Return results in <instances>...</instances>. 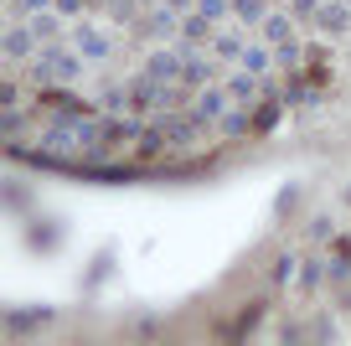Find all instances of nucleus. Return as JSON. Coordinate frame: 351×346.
I'll list each match as a JSON object with an SVG mask.
<instances>
[{
  "instance_id": "f257e3e1",
  "label": "nucleus",
  "mask_w": 351,
  "mask_h": 346,
  "mask_svg": "<svg viewBox=\"0 0 351 346\" xmlns=\"http://www.w3.org/2000/svg\"><path fill=\"white\" fill-rule=\"evenodd\" d=\"M32 73L36 83H77L83 78V52H36Z\"/></svg>"
},
{
  "instance_id": "f03ea898",
  "label": "nucleus",
  "mask_w": 351,
  "mask_h": 346,
  "mask_svg": "<svg viewBox=\"0 0 351 346\" xmlns=\"http://www.w3.org/2000/svg\"><path fill=\"white\" fill-rule=\"evenodd\" d=\"M124 140H140V119H134V114L104 119V150H109V145H124Z\"/></svg>"
},
{
  "instance_id": "7ed1b4c3",
  "label": "nucleus",
  "mask_w": 351,
  "mask_h": 346,
  "mask_svg": "<svg viewBox=\"0 0 351 346\" xmlns=\"http://www.w3.org/2000/svg\"><path fill=\"white\" fill-rule=\"evenodd\" d=\"M191 114H197L202 124L222 119V114H228V93H217V88H202V93H197V104H191Z\"/></svg>"
},
{
  "instance_id": "20e7f679",
  "label": "nucleus",
  "mask_w": 351,
  "mask_h": 346,
  "mask_svg": "<svg viewBox=\"0 0 351 346\" xmlns=\"http://www.w3.org/2000/svg\"><path fill=\"white\" fill-rule=\"evenodd\" d=\"M42 321H52V310H47V305H36V310H5V325H11V336L36 331Z\"/></svg>"
},
{
  "instance_id": "39448f33",
  "label": "nucleus",
  "mask_w": 351,
  "mask_h": 346,
  "mask_svg": "<svg viewBox=\"0 0 351 346\" xmlns=\"http://www.w3.org/2000/svg\"><path fill=\"white\" fill-rule=\"evenodd\" d=\"M181 62H186L181 52H155L145 73H150V78H160V83H176V78H181Z\"/></svg>"
},
{
  "instance_id": "423d86ee",
  "label": "nucleus",
  "mask_w": 351,
  "mask_h": 346,
  "mask_svg": "<svg viewBox=\"0 0 351 346\" xmlns=\"http://www.w3.org/2000/svg\"><path fill=\"white\" fill-rule=\"evenodd\" d=\"M176 83H181V88H207L212 83V62H207V57H186Z\"/></svg>"
},
{
  "instance_id": "0eeeda50",
  "label": "nucleus",
  "mask_w": 351,
  "mask_h": 346,
  "mask_svg": "<svg viewBox=\"0 0 351 346\" xmlns=\"http://www.w3.org/2000/svg\"><path fill=\"white\" fill-rule=\"evenodd\" d=\"M77 52L93 57V62H104V57H109V36L93 32V26H77Z\"/></svg>"
},
{
  "instance_id": "6e6552de",
  "label": "nucleus",
  "mask_w": 351,
  "mask_h": 346,
  "mask_svg": "<svg viewBox=\"0 0 351 346\" xmlns=\"http://www.w3.org/2000/svg\"><path fill=\"white\" fill-rule=\"evenodd\" d=\"M315 21H320V32H326V36L351 32V11H346V5H320V16H315Z\"/></svg>"
},
{
  "instance_id": "1a4fd4ad",
  "label": "nucleus",
  "mask_w": 351,
  "mask_h": 346,
  "mask_svg": "<svg viewBox=\"0 0 351 346\" xmlns=\"http://www.w3.org/2000/svg\"><path fill=\"white\" fill-rule=\"evenodd\" d=\"M36 32H26V26H11L5 32V57H36Z\"/></svg>"
},
{
  "instance_id": "9d476101",
  "label": "nucleus",
  "mask_w": 351,
  "mask_h": 346,
  "mask_svg": "<svg viewBox=\"0 0 351 346\" xmlns=\"http://www.w3.org/2000/svg\"><path fill=\"white\" fill-rule=\"evenodd\" d=\"M232 16H238L243 26H263L269 21V5H263V0H232Z\"/></svg>"
},
{
  "instance_id": "9b49d317",
  "label": "nucleus",
  "mask_w": 351,
  "mask_h": 346,
  "mask_svg": "<svg viewBox=\"0 0 351 346\" xmlns=\"http://www.w3.org/2000/svg\"><path fill=\"white\" fill-rule=\"evenodd\" d=\"M253 93H258V73H248V67H243L238 78H228V98H238V104H248Z\"/></svg>"
},
{
  "instance_id": "f8f14e48",
  "label": "nucleus",
  "mask_w": 351,
  "mask_h": 346,
  "mask_svg": "<svg viewBox=\"0 0 351 346\" xmlns=\"http://www.w3.org/2000/svg\"><path fill=\"white\" fill-rule=\"evenodd\" d=\"M181 36H186L191 47H202V42H207V36H212V21H207V16H202V11H191L186 21H181Z\"/></svg>"
},
{
  "instance_id": "ddd939ff",
  "label": "nucleus",
  "mask_w": 351,
  "mask_h": 346,
  "mask_svg": "<svg viewBox=\"0 0 351 346\" xmlns=\"http://www.w3.org/2000/svg\"><path fill=\"white\" fill-rule=\"evenodd\" d=\"M176 16H181V11H171V5H155V16L145 21V32H150V36H171V32H176Z\"/></svg>"
},
{
  "instance_id": "4468645a",
  "label": "nucleus",
  "mask_w": 351,
  "mask_h": 346,
  "mask_svg": "<svg viewBox=\"0 0 351 346\" xmlns=\"http://www.w3.org/2000/svg\"><path fill=\"white\" fill-rule=\"evenodd\" d=\"M258 32H263V42H274V47H279V42H289V16H269Z\"/></svg>"
},
{
  "instance_id": "2eb2a0df",
  "label": "nucleus",
  "mask_w": 351,
  "mask_h": 346,
  "mask_svg": "<svg viewBox=\"0 0 351 346\" xmlns=\"http://www.w3.org/2000/svg\"><path fill=\"white\" fill-rule=\"evenodd\" d=\"M248 130H253V114H243V108L222 114V135H248Z\"/></svg>"
},
{
  "instance_id": "dca6fc26",
  "label": "nucleus",
  "mask_w": 351,
  "mask_h": 346,
  "mask_svg": "<svg viewBox=\"0 0 351 346\" xmlns=\"http://www.w3.org/2000/svg\"><path fill=\"white\" fill-rule=\"evenodd\" d=\"M274 124H279V98H263V108H258V114H253V130H274Z\"/></svg>"
},
{
  "instance_id": "f3484780",
  "label": "nucleus",
  "mask_w": 351,
  "mask_h": 346,
  "mask_svg": "<svg viewBox=\"0 0 351 346\" xmlns=\"http://www.w3.org/2000/svg\"><path fill=\"white\" fill-rule=\"evenodd\" d=\"M32 243H36L42 253H47V249H57V222H36V227H32Z\"/></svg>"
},
{
  "instance_id": "a211bd4d",
  "label": "nucleus",
  "mask_w": 351,
  "mask_h": 346,
  "mask_svg": "<svg viewBox=\"0 0 351 346\" xmlns=\"http://www.w3.org/2000/svg\"><path fill=\"white\" fill-rule=\"evenodd\" d=\"M243 67H248V73H263V62H269V52H263V47H243V57H238Z\"/></svg>"
},
{
  "instance_id": "6ab92c4d",
  "label": "nucleus",
  "mask_w": 351,
  "mask_h": 346,
  "mask_svg": "<svg viewBox=\"0 0 351 346\" xmlns=\"http://www.w3.org/2000/svg\"><path fill=\"white\" fill-rule=\"evenodd\" d=\"M197 11L207 16V21H217V16H228V11H232V0H197Z\"/></svg>"
},
{
  "instance_id": "aec40b11",
  "label": "nucleus",
  "mask_w": 351,
  "mask_h": 346,
  "mask_svg": "<svg viewBox=\"0 0 351 346\" xmlns=\"http://www.w3.org/2000/svg\"><path fill=\"white\" fill-rule=\"evenodd\" d=\"M212 47H217V57H243V42H238V36H217Z\"/></svg>"
},
{
  "instance_id": "412c9836",
  "label": "nucleus",
  "mask_w": 351,
  "mask_h": 346,
  "mask_svg": "<svg viewBox=\"0 0 351 346\" xmlns=\"http://www.w3.org/2000/svg\"><path fill=\"white\" fill-rule=\"evenodd\" d=\"M21 114H16V108H5V119H0V130H5V140H16V135H21Z\"/></svg>"
},
{
  "instance_id": "4be33fe9",
  "label": "nucleus",
  "mask_w": 351,
  "mask_h": 346,
  "mask_svg": "<svg viewBox=\"0 0 351 346\" xmlns=\"http://www.w3.org/2000/svg\"><path fill=\"white\" fill-rule=\"evenodd\" d=\"M114 21H134V0H109Z\"/></svg>"
},
{
  "instance_id": "5701e85b",
  "label": "nucleus",
  "mask_w": 351,
  "mask_h": 346,
  "mask_svg": "<svg viewBox=\"0 0 351 346\" xmlns=\"http://www.w3.org/2000/svg\"><path fill=\"white\" fill-rule=\"evenodd\" d=\"M279 62H285V67H295V62H300V47H295V36H289V42H279Z\"/></svg>"
},
{
  "instance_id": "b1692460",
  "label": "nucleus",
  "mask_w": 351,
  "mask_h": 346,
  "mask_svg": "<svg viewBox=\"0 0 351 346\" xmlns=\"http://www.w3.org/2000/svg\"><path fill=\"white\" fill-rule=\"evenodd\" d=\"M5 207H11V212H21V207H26V192H21V186H5Z\"/></svg>"
},
{
  "instance_id": "393cba45",
  "label": "nucleus",
  "mask_w": 351,
  "mask_h": 346,
  "mask_svg": "<svg viewBox=\"0 0 351 346\" xmlns=\"http://www.w3.org/2000/svg\"><path fill=\"white\" fill-rule=\"evenodd\" d=\"M330 279H346V274H351V259H346V253H336V259H330Z\"/></svg>"
},
{
  "instance_id": "a878e982",
  "label": "nucleus",
  "mask_w": 351,
  "mask_h": 346,
  "mask_svg": "<svg viewBox=\"0 0 351 346\" xmlns=\"http://www.w3.org/2000/svg\"><path fill=\"white\" fill-rule=\"evenodd\" d=\"M289 274H295V253H285V259H279V264H274V284H285V279H289Z\"/></svg>"
},
{
  "instance_id": "bb28decb",
  "label": "nucleus",
  "mask_w": 351,
  "mask_h": 346,
  "mask_svg": "<svg viewBox=\"0 0 351 346\" xmlns=\"http://www.w3.org/2000/svg\"><path fill=\"white\" fill-rule=\"evenodd\" d=\"M320 274H326L320 264H305V269H300V284H305V290H315V284H320Z\"/></svg>"
},
{
  "instance_id": "cd10ccee",
  "label": "nucleus",
  "mask_w": 351,
  "mask_h": 346,
  "mask_svg": "<svg viewBox=\"0 0 351 346\" xmlns=\"http://www.w3.org/2000/svg\"><path fill=\"white\" fill-rule=\"evenodd\" d=\"M32 32H36V36H52V32H57V21H52V16H42V11H36V21H32Z\"/></svg>"
},
{
  "instance_id": "c85d7f7f",
  "label": "nucleus",
  "mask_w": 351,
  "mask_h": 346,
  "mask_svg": "<svg viewBox=\"0 0 351 346\" xmlns=\"http://www.w3.org/2000/svg\"><path fill=\"white\" fill-rule=\"evenodd\" d=\"M310 233H315V238H330L336 227H330V217H315V222H310Z\"/></svg>"
},
{
  "instance_id": "c756f323",
  "label": "nucleus",
  "mask_w": 351,
  "mask_h": 346,
  "mask_svg": "<svg viewBox=\"0 0 351 346\" xmlns=\"http://www.w3.org/2000/svg\"><path fill=\"white\" fill-rule=\"evenodd\" d=\"M310 331H300V325H279V341H305Z\"/></svg>"
},
{
  "instance_id": "7c9ffc66",
  "label": "nucleus",
  "mask_w": 351,
  "mask_h": 346,
  "mask_svg": "<svg viewBox=\"0 0 351 346\" xmlns=\"http://www.w3.org/2000/svg\"><path fill=\"white\" fill-rule=\"evenodd\" d=\"M16 98H21V93H16V83L0 88V108H16Z\"/></svg>"
},
{
  "instance_id": "2f4dec72",
  "label": "nucleus",
  "mask_w": 351,
  "mask_h": 346,
  "mask_svg": "<svg viewBox=\"0 0 351 346\" xmlns=\"http://www.w3.org/2000/svg\"><path fill=\"white\" fill-rule=\"evenodd\" d=\"M330 336H336V331H330V321H315V331H310V341H330Z\"/></svg>"
},
{
  "instance_id": "473e14b6",
  "label": "nucleus",
  "mask_w": 351,
  "mask_h": 346,
  "mask_svg": "<svg viewBox=\"0 0 351 346\" xmlns=\"http://www.w3.org/2000/svg\"><path fill=\"white\" fill-rule=\"evenodd\" d=\"M83 5H88V0H57V11H62V16H77Z\"/></svg>"
},
{
  "instance_id": "72a5a7b5",
  "label": "nucleus",
  "mask_w": 351,
  "mask_h": 346,
  "mask_svg": "<svg viewBox=\"0 0 351 346\" xmlns=\"http://www.w3.org/2000/svg\"><path fill=\"white\" fill-rule=\"evenodd\" d=\"M295 16H320V5L315 0H295Z\"/></svg>"
},
{
  "instance_id": "f704fd0d",
  "label": "nucleus",
  "mask_w": 351,
  "mask_h": 346,
  "mask_svg": "<svg viewBox=\"0 0 351 346\" xmlns=\"http://www.w3.org/2000/svg\"><path fill=\"white\" fill-rule=\"evenodd\" d=\"M21 11H32V16H36V11H47V0H21Z\"/></svg>"
},
{
  "instance_id": "c9c22d12",
  "label": "nucleus",
  "mask_w": 351,
  "mask_h": 346,
  "mask_svg": "<svg viewBox=\"0 0 351 346\" xmlns=\"http://www.w3.org/2000/svg\"><path fill=\"white\" fill-rule=\"evenodd\" d=\"M160 5H171V11H186V5H191V0H160Z\"/></svg>"
},
{
  "instance_id": "e433bc0d",
  "label": "nucleus",
  "mask_w": 351,
  "mask_h": 346,
  "mask_svg": "<svg viewBox=\"0 0 351 346\" xmlns=\"http://www.w3.org/2000/svg\"><path fill=\"white\" fill-rule=\"evenodd\" d=\"M346 202H351V192H346Z\"/></svg>"
}]
</instances>
